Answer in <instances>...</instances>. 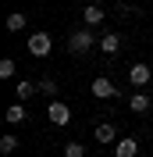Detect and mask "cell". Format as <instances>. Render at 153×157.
<instances>
[{
	"mask_svg": "<svg viewBox=\"0 0 153 157\" xmlns=\"http://www.w3.org/2000/svg\"><path fill=\"white\" fill-rule=\"evenodd\" d=\"M96 43H100V39L93 36V29H89V25H86V29H75L71 36H68V50H71V54H89Z\"/></svg>",
	"mask_w": 153,
	"mask_h": 157,
	"instance_id": "1",
	"label": "cell"
},
{
	"mask_svg": "<svg viewBox=\"0 0 153 157\" xmlns=\"http://www.w3.org/2000/svg\"><path fill=\"white\" fill-rule=\"evenodd\" d=\"M50 50H54V36L50 32H32L29 36V54L32 57H50Z\"/></svg>",
	"mask_w": 153,
	"mask_h": 157,
	"instance_id": "2",
	"label": "cell"
},
{
	"mask_svg": "<svg viewBox=\"0 0 153 157\" xmlns=\"http://www.w3.org/2000/svg\"><path fill=\"white\" fill-rule=\"evenodd\" d=\"M47 118H50L57 128H64V125H71V107L61 104V100H50V104H47Z\"/></svg>",
	"mask_w": 153,
	"mask_h": 157,
	"instance_id": "3",
	"label": "cell"
},
{
	"mask_svg": "<svg viewBox=\"0 0 153 157\" xmlns=\"http://www.w3.org/2000/svg\"><path fill=\"white\" fill-rule=\"evenodd\" d=\"M128 82H132V89H146L153 82V68L150 64H132L128 68Z\"/></svg>",
	"mask_w": 153,
	"mask_h": 157,
	"instance_id": "4",
	"label": "cell"
},
{
	"mask_svg": "<svg viewBox=\"0 0 153 157\" xmlns=\"http://www.w3.org/2000/svg\"><path fill=\"white\" fill-rule=\"evenodd\" d=\"M89 93H93L96 100H114V97H118V86L110 82V78H103V75H100V78H93Z\"/></svg>",
	"mask_w": 153,
	"mask_h": 157,
	"instance_id": "5",
	"label": "cell"
},
{
	"mask_svg": "<svg viewBox=\"0 0 153 157\" xmlns=\"http://www.w3.org/2000/svg\"><path fill=\"white\" fill-rule=\"evenodd\" d=\"M93 136H96V143H103V147H114L118 139H121V136H118V128H114V121H100Z\"/></svg>",
	"mask_w": 153,
	"mask_h": 157,
	"instance_id": "6",
	"label": "cell"
},
{
	"mask_svg": "<svg viewBox=\"0 0 153 157\" xmlns=\"http://www.w3.org/2000/svg\"><path fill=\"white\" fill-rule=\"evenodd\" d=\"M114 157H139V143L132 136H121L114 143Z\"/></svg>",
	"mask_w": 153,
	"mask_h": 157,
	"instance_id": "7",
	"label": "cell"
},
{
	"mask_svg": "<svg viewBox=\"0 0 153 157\" xmlns=\"http://www.w3.org/2000/svg\"><path fill=\"white\" fill-rule=\"evenodd\" d=\"M103 18H107V11L100 7V4H86V7H82V21H86L89 29H93V25H100Z\"/></svg>",
	"mask_w": 153,
	"mask_h": 157,
	"instance_id": "8",
	"label": "cell"
},
{
	"mask_svg": "<svg viewBox=\"0 0 153 157\" xmlns=\"http://www.w3.org/2000/svg\"><path fill=\"white\" fill-rule=\"evenodd\" d=\"M150 107H153L150 93H132V97H128V111H132V114H146Z\"/></svg>",
	"mask_w": 153,
	"mask_h": 157,
	"instance_id": "9",
	"label": "cell"
},
{
	"mask_svg": "<svg viewBox=\"0 0 153 157\" xmlns=\"http://www.w3.org/2000/svg\"><path fill=\"white\" fill-rule=\"evenodd\" d=\"M36 93H39V82H29V78H21L18 86H14V97H18L21 104H25V100H32Z\"/></svg>",
	"mask_w": 153,
	"mask_h": 157,
	"instance_id": "10",
	"label": "cell"
},
{
	"mask_svg": "<svg viewBox=\"0 0 153 157\" xmlns=\"http://www.w3.org/2000/svg\"><path fill=\"white\" fill-rule=\"evenodd\" d=\"M4 118H7V125H25V121H29V111L21 107V100H18V104H11V107H7Z\"/></svg>",
	"mask_w": 153,
	"mask_h": 157,
	"instance_id": "11",
	"label": "cell"
},
{
	"mask_svg": "<svg viewBox=\"0 0 153 157\" xmlns=\"http://www.w3.org/2000/svg\"><path fill=\"white\" fill-rule=\"evenodd\" d=\"M100 50H103L107 57H114L118 50H121V36H114V32H107V36H100Z\"/></svg>",
	"mask_w": 153,
	"mask_h": 157,
	"instance_id": "12",
	"label": "cell"
},
{
	"mask_svg": "<svg viewBox=\"0 0 153 157\" xmlns=\"http://www.w3.org/2000/svg\"><path fill=\"white\" fill-rule=\"evenodd\" d=\"M25 21H29V18H25V11H11V14H7V29H11V32H21V29H25Z\"/></svg>",
	"mask_w": 153,
	"mask_h": 157,
	"instance_id": "13",
	"label": "cell"
},
{
	"mask_svg": "<svg viewBox=\"0 0 153 157\" xmlns=\"http://www.w3.org/2000/svg\"><path fill=\"white\" fill-rule=\"evenodd\" d=\"M39 93H43V97H57V82H54V78H39Z\"/></svg>",
	"mask_w": 153,
	"mask_h": 157,
	"instance_id": "14",
	"label": "cell"
},
{
	"mask_svg": "<svg viewBox=\"0 0 153 157\" xmlns=\"http://www.w3.org/2000/svg\"><path fill=\"white\" fill-rule=\"evenodd\" d=\"M64 157H86V147H82L78 139H71V143L64 147Z\"/></svg>",
	"mask_w": 153,
	"mask_h": 157,
	"instance_id": "15",
	"label": "cell"
},
{
	"mask_svg": "<svg viewBox=\"0 0 153 157\" xmlns=\"http://www.w3.org/2000/svg\"><path fill=\"white\" fill-rule=\"evenodd\" d=\"M14 71H18V64H14L11 57H4V61H0V78H11Z\"/></svg>",
	"mask_w": 153,
	"mask_h": 157,
	"instance_id": "16",
	"label": "cell"
},
{
	"mask_svg": "<svg viewBox=\"0 0 153 157\" xmlns=\"http://www.w3.org/2000/svg\"><path fill=\"white\" fill-rule=\"evenodd\" d=\"M14 150H18V139H14V136H4V139H0V154H14Z\"/></svg>",
	"mask_w": 153,
	"mask_h": 157,
	"instance_id": "17",
	"label": "cell"
},
{
	"mask_svg": "<svg viewBox=\"0 0 153 157\" xmlns=\"http://www.w3.org/2000/svg\"><path fill=\"white\" fill-rule=\"evenodd\" d=\"M103 157H107V154H103Z\"/></svg>",
	"mask_w": 153,
	"mask_h": 157,
	"instance_id": "18",
	"label": "cell"
}]
</instances>
